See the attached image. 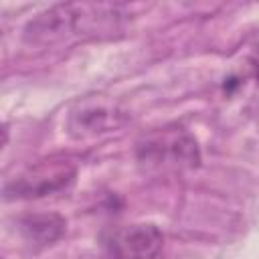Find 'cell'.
Wrapping results in <instances>:
<instances>
[{
  "label": "cell",
  "instance_id": "1",
  "mask_svg": "<svg viewBox=\"0 0 259 259\" xmlns=\"http://www.w3.org/2000/svg\"><path fill=\"white\" fill-rule=\"evenodd\" d=\"M130 8L113 2H61L36 14L24 26V42L53 47L69 40L113 36L125 28Z\"/></svg>",
  "mask_w": 259,
  "mask_h": 259
},
{
  "label": "cell",
  "instance_id": "2",
  "mask_svg": "<svg viewBox=\"0 0 259 259\" xmlns=\"http://www.w3.org/2000/svg\"><path fill=\"white\" fill-rule=\"evenodd\" d=\"M103 245L109 259H154L164 247V235L152 223H134L107 233Z\"/></svg>",
  "mask_w": 259,
  "mask_h": 259
},
{
  "label": "cell",
  "instance_id": "3",
  "mask_svg": "<svg viewBox=\"0 0 259 259\" xmlns=\"http://www.w3.org/2000/svg\"><path fill=\"white\" fill-rule=\"evenodd\" d=\"M125 119L127 113L115 101L105 97H87L71 109L67 125L73 138H93L121 127Z\"/></svg>",
  "mask_w": 259,
  "mask_h": 259
},
{
  "label": "cell",
  "instance_id": "4",
  "mask_svg": "<svg viewBox=\"0 0 259 259\" xmlns=\"http://www.w3.org/2000/svg\"><path fill=\"white\" fill-rule=\"evenodd\" d=\"M75 178V168L67 162H45L30 168L10 184H6V198H36L65 188Z\"/></svg>",
  "mask_w": 259,
  "mask_h": 259
},
{
  "label": "cell",
  "instance_id": "5",
  "mask_svg": "<svg viewBox=\"0 0 259 259\" xmlns=\"http://www.w3.org/2000/svg\"><path fill=\"white\" fill-rule=\"evenodd\" d=\"M140 160L162 166H196L198 148L196 142L182 132H166L148 138L140 148Z\"/></svg>",
  "mask_w": 259,
  "mask_h": 259
},
{
  "label": "cell",
  "instance_id": "6",
  "mask_svg": "<svg viewBox=\"0 0 259 259\" xmlns=\"http://www.w3.org/2000/svg\"><path fill=\"white\" fill-rule=\"evenodd\" d=\"M67 229V223L63 217L55 212H40V214H30L22 219L20 231L28 243L34 245H51L57 239L63 237Z\"/></svg>",
  "mask_w": 259,
  "mask_h": 259
}]
</instances>
